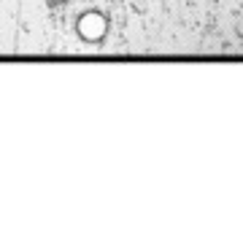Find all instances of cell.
<instances>
[{
    "label": "cell",
    "mask_w": 243,
    "mask_h": 251,
    "mask_svg": "<svg viewBox=\"0 0 243 251\" xmlns=\"http://www.w3.org/2000/svg\"><path fill=\"white\" fill-rule=\"evenodd\" d=\"M73 27H76L79 41H84L86 46H100L103 41H106L108 30H111V22H108V17L103 11L89 8V11L79 14V19H76Z\"/></svg>",
    "instance_id": "cell-1"
},
{
    "label": "cell",
    "mask_w": 243,
    "mask_h": 251,
    "mask_svg": "<svg viewBox=\"0 0 243 251\" xmlns=\"http://www.w3.org/2000/svg\"><path fill=\"white\" fill-rule=\"evenodd\" d=\"M46 3H49V6H68L70 0H46Z\"/></svg>",
    "instance_id": "cell-2"
}]
</instances>
